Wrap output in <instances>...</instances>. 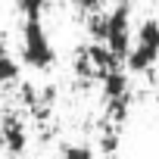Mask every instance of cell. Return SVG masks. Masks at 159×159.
<instances>
[{"mask_svg":"<svg viewBox=\"0 0 159 159\" xmlns=\"http://www.w3.org/2000/svg\"><path fill=\"white\" fill-rule=\"evenodd\" d=\"M59 159H97V156H94V150H91V147L75 143V147H66V150L59 153Z\"/></svg>","mask_w":159,"mask_h":159,"instance_id":"obj_9","label":"cell"},{"mask_svg":"<svg viewBox=\"0 0 159 159\" xmlns=\"http://www.w3.org/2000/svg\"><path fill=\"white\" fill-rule=\"evenodd\" d=\"M22 62L38 72H47L56 62V50H53L41 19H25V25H22Z\"/></svg>","mask_w":159,"mask_h":159,"instance_id":"obj_2","label":"cell"},{"mask_svg":"<svg viewBox=\"0 0 159 159\" xmlns=\"http://www.w3.org/2000/svg\"><path fill=\"white\" fill-rule=\"evenodd\" d=\"M103 44L109 47V53L116 59L125 62L134 38H131V3L128 0H119L112 10H106V34H103Z\"/></svg>","mask_w":159,"mask_h":159,"instance_id":"obj_3","label":"cell"},{"mask_svg":"<svg viewBox=\"0 0 159 159\" xmlns=\"http://www.w3.org/2000/svg\"><path fill=\"white\" fill-rule=\"evenodd\" d=\"M0 84L3 88L19 84V59L13 53H7L3 47H0Z\"/></svg>","mask_w":159,"mask_h":159,"instance_id":"obj_6","label":"cell"},{"mask_svg":"<svg viewBox=\"0 0 159 159\" xmlns=\"http://www.w3.org/2000/svg\"><path fill=\"white\" fill-rule=\"evenodd\" d=\"M159 62V19L147 16L137 28V38L125 56V69L131 75H147L153 72V66Z\"/></svg>","mask_w":159,"mask_h":159,"instance_id":"obj_1","label":"cell"},{"mask_svg":"<svg viewBox=\"0 0 159 159\" xmlns=\"http://www.w3.org/2000/svg\"><path fill=\"white\" fill-rule=\"evenodd\" d=\"M19 100H22V106L34 109V106L41 103V91H38L34 84H28V81H19Z\"/></svg>","mask_w":159,"mask_h":159,"instance_id":"obj_7","label":"cell"},{"mask_svg":"<svg viewBox=\"0 0 159 159\" xmlns=\"http://www.w3.org/2000/svg\"><path fill=\"white\" fill-rule=\"evenodd\" d=\"M16 7H19V13H22L25 19H41L44 0H16Z\"/></svg>","mask_w":159,"mask_h":159,"instance_id":"obj_8","label":"cell"},{"mask_svg":"<svg viewBox=\"0 0 159 159\" xmlns=\"http://www.w3.org/2000/svg\"><path fill=\"white\" fill-rule=\"evenodd\" d=\"M100 150H103L106 156H112V153L119 150V134H116L112 128H109V131H106V134L100 137Z\"/></svg>","mask_w":159,"mask_h":159,"instance_id":"obj_10","label":"cell"},{"mask_svg":"<svg viewBox=\"0 0 159 159\" xmlns=\"http://www.w3.org/2000/svg\"><path fill=\"white\" fill-rule=\"evenodd\" d=\"M69 3H75V0H69Z\"/></svg>","mask_w":159,"mask_h":159,"instance_id":"obj_13","label":"cell"},{"mask_svg":"<svg viewBox=\"0 0 159 159\" xmlns=\"http://www.w3.org/2000/svg\"><path fill=\"white\" fill-rule=\"evenodd\" d=\"M0 143L7 147V153H10V156H22V153H25V147H28L25 125H22L13 112H7V116H3V122H0Z\"/></svg>","mask_w":159,"mask_h":159,"instance_id":"obj_4","label":"cell"},{"mask_svg":"<svg viewBox=\"0 0 159 159\" xmlns=\"http://www.w3.org/2000/svg\"><path fill=\"white\" fill-rule=\"evenodd\" d=\"M7 159H25V156H7Z\"/></svg>","mask_w":159,"mask_h":159,"instance_id":"obj_11","label":"cell"},{"mask_svg":"<svg viewBox=\"0 0 159 159\" xmlns=\"http://www.w3.org/2000/svg\"><path fill=\"white\" fill-rule=\"evenodd\" d=\"M103 97H106V103L109 100H122V97H131V88H128V75L122 72V66L119 69H109L103 78Z\"/></svg>","mask_w":159,"mask_h":159,"instance_id":"obj_5","label":"cell"},{"mask_svg":"<svg viewBox=\"0 0 159 159\" xmlns=\"http://www.w3.org/2000/svg\"><path fill=\"white\" fill-rule=\"evenodd\" d=\"M0 97H3V84H0Z\"/></svg>","mask_w":159,"mask_h":159,"instance_id":"obj_12","label":"cell"}]
</instances>
